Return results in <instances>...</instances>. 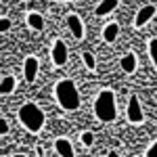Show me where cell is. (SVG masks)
Instances as JSON below:
<instances>
[{
  "instance_id": "obj_1",
  "label": "cell",
  "mask_w": 157,
  "mask_h": 157,
  "mask_svg": "<svg viewBox=\"0 0 157 157\" xmlns=\"http://www.w3.org/2000/svg\"><path fill=\"white\" fill-rule=\"evenodd\" d=\"M55 94H57V101L63 109L67 111H75L80 107V94H78V88L71 80H61L55 86Z\"/></svg>"
},
{
  "instance_id": "obj_2",
  "label": "cell",
  "mask_w": 157,
  "mask_h": 157,
  "mask_svg": "<svg viewBox=\"0 0 157 157\" xmlns=\"http://www.w3.org/2000/svg\"><path fill=\"white\" fill-rule=\"evenodd\" d=\"M94 115L101 121H113L117 117L115 97H113L111 90H101V94L94 98Z\"/></svg>"
},
{
  "instance_id": "obj_3",
  "label": "cell",
  "mask_w": 157,
  "mask_h": 157,
  "mask_svg": "<svg viewBox=\"0 0 157 157\" xmlns=\"http://www.w3.org/2000/svg\"><path fill=\"white\" fill-rule=\"evenodd\" d=\"M19 120L29 132L38 134L44 126V111L34 103H25L23 107L19 109Z\"/></svg>"
},
{
  "instance_id": "obj_4",
  "label": "cell",
  "mask_w": 157,
  "mask_h": 157,
  "mask_svg": "<svg viewBox=\"0 0 157 157\" xmlns=\"http://www.w3.org/2000/svg\"><path fill=\"white\" fill-rule=\"evenodd\" d=\"M128 120L132 121V124H140V121L145 120V113H143V109H140V101L136 94L128 98Z\"/></svg>"
},
{
  "instance_id": "obj_5",
  "label": "cell",
  "mask_w": 157,
  "mask_h": 157,
  "mask_svg": "<svg viewBox=\"0 0 157 157\" xmlns=\"http://www.w3.org/2000/svg\"><path fill=\"white\" fill-rule=\"evenodd\" d=\"M52 61H55L57 67H63L67 63V46H65L63 40L55 42V46H52Z\"/></svg>"
},
{
  "instance_id": "obj_6",
  "label": "cell",
  "mask_w": 157,
  "mask_h": 157,
  "mask_svg": "<svg viewBox=\"0 0 157 157\" xmlns=\"http://www.w3.org/2000/svg\"><path fill=\"white\" fill-rule=\"evenodd\" d=\"M23 73H25V80L32 84L38 75V59L36 57H27L23 63Z\"/></svg>"
},
{
  "instance_id": "obj_7",
  "label": "cell",
  "mask_w": 157,
  "mask_h": 157,
  "mask_svg": "<svg viewBox=\"0 0 157 157\" xmlns=\"http://www.w3.org/2000/svg\"><path fill=\"white\" fill-rule=\"evenodd\" d=\"M155 11H157V9L153 6V4H149V6H143V9L138 11V15H136V19H134V25H136V27H143L147 21H151V19H153Z\"/></svg>"
},
{
  "instance_id": "obj_8",
  "label": "cell",
  "mask_w": 157,
  "mask_h": 157,
  "mask_svg": "<svg viewBox=\"0 0 157 157\" xmlns=\"http://www.w3.org/2000/svg\"><path fill=\"white\" fill-rule=\"evenodd\" d=\"M55 149L61 157H73V147L67 138H57L55 140Z\"/></svg>"
},
{
  "instance_id": "obj_9",
  "label": "cell",
  "mask_w": 157,
  "mask_h": 157,
  "mask_svg": "<svg viewBox=\"0 0 157 157\" xmlns=\"http://www.w3.org/2000/svg\"><path fill=\"white\" fill-rule=\"evenodd\" d=\"M67 25H69V29H71L73 38H82L84 36V25H82V21H80L78 15H69V17H67Z\"/></svg>"
},
{
  "instance_id": "obj_10",
  "label": "cell",
  "mask_w": 157,
  "mask_h": 157,
  "mask_svg": "<svg viewBox=\"0 0 157 157\" xmlns=\"http://www.w3.org/2000/svg\"><path fill=\"white\" fill-rule=\"evenodd\" d=\"M115 6H117V0H101V4L97 6L94 13H97L98 17H103V15H109Z\"/></svg>"
},
{
  "instance_id": "obj_11",
  "label": "cell",
  "mask_w": 157,
  "mask_h": 157,
  "mask_svg": "<svg viewBox=\"0 0 157 157\" xmlns=\"http://www.w3.org/2000/svg\"><path fill=\"white\" fill-rule=\"evenodd\" d=\"M27 25H29L32 29L40 32V29L44 27V19H42V15H38V13H29V15H27Z\"/></svg>"
},
{
  "instance_id": "obj_12",
  "label": "cell",
  "mask_w": 157,
  "mask_h": 157,
  "mask_svg": "<svg viewBox=\"0 0 157 157\" xmlns=\"http://www.w3.org/2000/svg\"><path fill=\"white\" fill-rule=\"evenodd\" d=\"M136 65H138V63H136V57H134L132 52L126 55V57H121V69L126 73H132L134 69H136Z\"/></svg>"
},
{
  "instance_id": "obj_13",
  "label": "cell",
  "mask_w": 157,
  "mask_h": 157,
  "mask_svg": "<svg viewBox=\"0 0 157 157\" xmlns=\"http://www.w3.org/2000/svg\"><path fill=\"white\" fill-rule=\"evenodd\" d=\"M13 90H15V78L13 75H6L0 82V94H11Z\"/></svg>"
},
{
  "instance_id": "obj_14",
  "label": "cell",
  "mask_w": 157,
  "mask_h": 157,
  "mask_svg": "<svg viewBox=\"0 0 157 157\" xmlns=\"http://www.w3.org/2000/svg\"><path fill=\"white\" fill-rule=\"evenodd\" d=\"M117 34H120V27H117V23H109L107 27H105V32H103V38H105L107 42H113V40L117 38Z\"/></svg>"
},
{
  "instance_id": "obj_15",
  "label": "cell",
  "mask_w": 157,
  "mask_h": 157,
  "mask_svg": "<svg viewBox=\"0 0 157 157\" xmlns=\"http://www.w3.org/2000/svg\"><path fill=\"white\" fill-rule=\"evenodd\" d=\"M149 55H151L153 65L157 67V40H151V42H149Z\"/></svg>"
},
{
  "instance_id": "obj_16",
  "label": "cell",
  "mask_w": 157,
  "mask_h": 157,
  "mask_svg": "<svg viewBox=\"0 0 157 157\" xmlns=\"http://www.w3.org/2000/svg\"><path fill=\"white\" fill-rule=\"evenodd\" d=\"M82 57H84V63H86L88 69H94V67H97V61H94V55H92V52H84Z\"/></svg>"
},
{
  "instance_id": "obj_17",
  "label": "cell",
  "mask_w": 157,
  "mask_h": 157,
  "mask_svg": "<svg viewBox=\"0 0 157 157\" xmlns=\"http://www.w3.org/2000/svg\"><path fill=\"white\" fill-rule=\"evenodd\" d=\"M92 143H94L92 132H84V134H82V145H84V147H92Z\"/></svg>"
},
{
  "instance_id": "obj_18",
  "label": "cell",
  "mask_w": 157,
  "mask_h": 157,
  "mask_svg": "<svg viewBox=\"0 0 157 157\" xmlns=\"http://www.w3.org/2000/svg\"><path fill=\"white\" fill-rule=\"evenodd\" d=\"M9 29H11V19L0 17V32H9Z\"/></svg>"
},
{
  "instance_id": "obj_19",
  "label": "cell",
  "mask_w": 157,
  "mask_h": 157,
  "mask_svg": "<svg viewBox=\"0 0 157 157\" xmlns=\"http://www.w3.org/2000/svg\"><path fill=\"white\" fill-rule=\"evenodd\" d=\"M2 134H9V121L4 120V117H0V136Z\"/></svg>"
},
{
  "instance_id": "obj_20",
  "label": "cell",
  "mask_w": 157,
  "mask_h": 157,
  "mask_svg": "<svg viewBox=\"0 0 157 157\" xmlns=\"http://www.w3.org/2000/svg\"><path fill=\"white\" fill-rule=\"evenodd\" d=\"M147 157H157V143L149 147V151H147Z\"/></svg>"
},
{
  "instance_id": "obj_21",
  "label": "cell",
  "mask_w": 157,
  "mask_h": 157,
  "mask_svg": "<svg viewBox=\"0 0 157 157\" xmlns=\"http://www.w3.org/2000/svg\"><path fill=\"white\" fill-rule=\"evenodd\" d=\"M107 157H120V155H117V151H109Z\"/></svg>"
},
{
  "instance_id": "obj_22",
  "label": "cell",
  "mask_w": 157,
  "mask_h": 157,
  "mask_svg": "<svg viewBox=\"0 0 157 157\" xmlns=\"http://www.w3.org/2000/svg\"><path fill=\"white\" fill-rule=\"evenodd\" d=\"M13 157H25V155H13Z\"/></svg>"
},
{
  "instance_id": "obj_23",
  "label": "cell",
  "mask_w": 157,
  "mask_h": 157,
  "mask_svg": "<svg viewBox=\"0 0 157 157\" xmlns=\"http://www.w3.org/2000/svg\"><path fill=\"white\" fill-rule=\"evenodd\" d=\"M59 2H63V0H59Z\"/></svg>"
}]
</instances>
